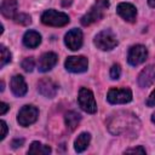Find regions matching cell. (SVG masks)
Returning a JSON list of instances; mask_svg holds the SVG:
<instances>
[{
    "label": "cell",
    "mask_w": 155,
    "mask_h": 155,
    "mask_svg": "<svg viewBox=\"0 0 155 155\" xmlns=\"http://www.w3.org/2000/svg\"><path fill=\"white\" fill-rule=\"evenodd\" d=\"M88 62L84 56H71L65 61V69L70 73H84L87 70Z\"/></svg>",
    "instance_id": "obj_9"
},
{
    "label": "cell",
    "mask_w": 155,
    "mask_h": 155,
    "mask_svg": "<svg viewBox=\"0 0 155 155\" xmlns=\"http://www.w3.org/2000/svg\"><path fill=\"white\" fill-rule=\"evenodd\" d=\"M13 19H15L16 23L22 24V25H28V24L31 23V18H30V16L27 15V13H17Z\"/></svg>",
    "instance_id": "obj_22"
},
{
    "label": "cell",
    "mask_w": 155,
    "mask_h": 155,
    "mask_svg": "<svg viewBox=\"0 0 155 155\" xmlns=\"http://www.w3.org/2000/svg\"><path fill=\"white\" fill-rule=\"evenodd\" d=\"M94 45H96L99 50L109 51V50H113V48L117 45V40H116L115 34H114L111 30L105 29V30L99 31V33L94 36Z\"/></svg>",
    "instance_id": "obj_4"
},
{
    "label": "cell",
    "mask_w": 155,
    "mask_h": 155,
    "mask_svg": "<svg viewBox=\"0 0 155 155\" xmlns=\"http://www.w3.org/2000/svg\"><path fill=\"white\" fill-rule=\"evenodd\" d=\"M78 102H79L80 108L84 111H86L88 114H94L97 111V104H96L94 96L91 90H88L86 87H81L79 91Z\"/></svg>",
    "instance_id": "obj_5"
},
{
    "label": "cell",
    "mask_w": 155,
    "mask_h": 155,
    "mask_svg": "<svg viewBox=\"0 0 155 155\" xmlns=\"http://www.w3.org/2000/svg\"><path fill=\"white\" fill-rule=\"evenodd\" d=\"M107 99L111 104H124L132 101V91L130 88H111L108 92Z\"/></svg>",
    "instance_id": "obj_7"
},
{
    "label": "cell",
    "mask_w": 155,
    "mask_h": 155,
    "mask_svg": "<svg viewBox=\"0 0 155 155\" xmlns=\"http://www.w3.org/2000/svg\"><path fill=\"white\" fill-rule=\"evenodd\" d=\"M107 126L110 133L119 136V134L128 133L131 131L132 132L137 131L140 126V122L136 117V115L128 111H119L109 117Z\"/></svg>",
    "instance_id": "obj_1"
},
{
    "label": "cell",
    "mask_w": 155,
    "mask_h": 155,
    "mask_svg": "<svg viewBox=\"0 0 155 155\" xmlns=\"http://www.w3.org/2000/svg\"><path fill=\"white\" fill-rule=\"evenodd\" d=\"M148 57V50L145 46L143 45H134L130 48L128 51V56H127V61L131 65L136 67L142 64Z\"/></svg>",
    "instance_id": "obj_8"
},
{
    "label": "cell",
    "mask_w": 155,
    "mask_h": 155,
    "mask_svg": "<svg viewBox=\"0 0 155 155\" xmlns=\"http://www.w3.org/2000/svg\"><path fill=\"white\" fill-rule=\"evenodd\" d=\"M41 42V35L35 30H28L25 31L23 36V44L28 48H35Z\"/></svg>",
    "instance_id": "obj_16"
},
{
    "label": "cell",
    "mask_w": 155,
    "mask_h": 155,
    "mask_svg": "<svg viewBox=\"0 0 155 155\" xmlns=\"http://www.w3.org/2000/svg\"><path fill=\"white\" fill-rule=\"evenodd\" d=\"M64 42H65V45L69 50H71V51L79 50L82 46V31L78 28H74V29L69 30L65 34Z\"/></svg>",
    "instance_id": "obj_10"
},
{
    "label": "cell",
    "mask_w": 155,
    "mask_h": 155,
    "mask_svg": "<svg viewBox=\"0 0 155 155\" xmlns=\"http://www.w3.org/2000/svg\"><path fill=\"white\" fill-rule=\"evenodd\" d=\"M109 7V2L107 0H97L91 8L81 17V24L82 25H90L99 19L103 18L105 10Z\"/></svg>",
    "instance_id": "obj_2"
},
{
    "label": "cell",
    "mask_w": 155,
    "mask_h": 155,
    "mask_svg": "<svg viewBox=\"0 0 155 155\" xmlns=\"http://www.w3.org/2000/svg\"><path fill=\"white\" fill-rule=\"evenodd\" d=\"M11 91L16 97H23L27 93V84L22 75H15L11 79Z\"/></svg>",
    "instance_id": "obj_15"
},
{
    "label": "cell",
    "mask_w": 155,
    "mask_h": 155,
    "mask_svg": "<svg viewBox=\"0 0 155 155\" xmlns=\"http://www.w3.org/2000/svg\"><path fill=\"white\" fill-rule=\"evenodd\" d=\"M0 128H1V133H0V140H2L5 137H6V133H7V125L6 122L2 120L0 122Z\"/></svg>",
    "instance_id": "obj_25"
},
{
    "label": "cell",
    "mask_w": 155,
    "mask_h": 155,
    "mask_svg": "<svg viewBox=\"0 0 155 155\" xmlns=\"http://www.w3.org/2000/svg\"><path fill=\"white\" fill-rule=\"evenodd\" d=\"M148 4H149V6L155 7V0H148Z\"/></svg>",
    "instance_id": "obj_30"
},
{
    "label": "cell",
    "mask_w": 155,
    "mask_h": 155,
    "mask_svg": "<svg viewBox=\"0 0 155 155\" xmlns=\"http://www.w3.org/2000/svg\"><path fill=\"white\" fill-rule=\"evenodd\" d=\"M34 65H35V62L31 57H27L22 61V68L25 70V71H31L34 69Z\"/></svg>",
    "instance_id": "obj_23"
},
{
    "label": "cell",
    "mask_w": 155,
    "mask_h": 155,
    "mask_svg": "<svg viewBox=\"0 0 155 155\" xmlns=\"http://www.w3.org/2000/svg\"><path fill=\"white\" fill-rule=\"evenodd\" d=\"M38 116H39L38 108H35L34 105H24L18 111L17 121H18V124L21 126L27 127V126L34 124L38 120Z\"/></svg>",
    "instance_id": "obj_6"
},
{
    "label": "cell",
    "mask_w": 155,
    "mask_h": 155,
    "mask_svg": "<svg viewBox=\"0 0 155 155\" xmlns=\"http://www.w3.org/2000/svg\"><path fill=\"white\" fill-rule=\"evenodd\" d=\"M58 86L51 79H41L38 82V91L40 94L47 98H53L57 93Z\"/></svg>",
    "instance_id": "obj_11"
},
{
    "label": "cell",
    "mask_w": 155,
    "mask_h": 155,
    "mask_svg": "<svg viewBox=\"0 0 155 155\" xmlns=\"http://www.w3.org/2000/svg\"><path fill=\"white\" fill-rule=\"evenodd\" d=\"M52 150L48 145L41 144L40 142H33L28 149V154H39V155H47L50 154Z\"/></svg>",
    "instance_id": "obj_20"
},
{
    "label": "cell",
    "mask_w": 155,
    "mask_h": 155,
    "mask_svg": "<svg viewBox=\"0 0 155 155\" xmlns=\"http://www.w3.org/2000/svg\"><path fill=\"white\" fill-rule=\"evenodd\" d=\"M151 121L155 124V113H153V115H151Z\"/></svg>",
    "instance_id": "obj_31"
},
{
    "label": "cell",
    "mask_w": 155,
    "mask_h": 155,
    "mask_svg": "<svg viewBox=\"0 0 155 155\" xmlns=\"http://www.w3.org/2000/svg\"><path fill=\"white\" fill-rule=\"evenodd\" d=\"M0 52H1V56H0V67L4 68L7 63L11 62V53H10V51L4 45H0Z\"/></svg>",
    "instance_id": "obj_21"
},
{
    "label": "cell",
    "mask_w": 155,
    "mask_h": 155,
    "mask_svg": "<svg viewBox=\"0 0 155 155\" xmlns=\"http://www.w3.org/2000/svg\"><path fill=\"white\" fill-rule=\"evenodd\" d=\"M116 12L121 18H124L127 22H134L136 21L137 10L132 4H128V2L119 4L116 7Z\"/></svg>",
    "instance_id": "obj_13"
},
{
    "label": "cell",
    "mask_w": 155,
    "mask_h": 155,
    "mask_svg": "<svg viewBox=\"0 0 155 155\" xmlns=\"http://www.w3.org/2000/svg\"><path fill=\"white\" fill-rule=\"evenodd\" d=\"M57 61H58V57L54 52H46V53L41 54V57L39 59V71L46 73V71L51 70L56 65Z\"/></svg>",
    "instance_id": "obj_14"
},
{
    "label": "cell",
    "mask_w": 155,
    "mask_h": 155,
    "mask_svg": "<svg viewBox=\"0 0 155 155\" xmlns=\"http://www.w3.org/2000/svg\"><path fill=\"white\" fill-rule=\"evenodd\" d=\"M121 75V68L119 64H114L111 68H110V78L113 80H117Z\"/></svg>",
    "instance_id": "obj_24"
},
{
    "label": "cell",
    "mask_w": 155,
    "mask_h": 155,
    "mask_svg": "<svg viewBox=\"0 0 155 155\" xmlns=\"http://www.w3.org/2000/svg\"><path fill=\"white\" fill-rule=\"evenodd\" d=\"M17 0H2L1 2V13L6 18H15L17 15Z\"/></svg>",
    "instance_id": "obj_17"
},
{
    "label": "cell",
    "mask_w": 155,
    "mask_h": 155,
    "mask_svg": "<svg viewBox=\"0 0 155 155\" xmlns=\"http://www.w3.org/2000/svg\"><path fill=\"white\" fill-rule=\"evenodd\" d=\"M147 105L148 107H155V90L150 93L148 101H147Z\"/></svg>",
    "instance_id": "obj_26"
},
{
    "label": "cell",
    "mask_w": 155,
    "mask_h": 155,
    "mask_svg": "<svg viewBox=\"0 0 155 155\" xmlns=\"http://www.w3.org/2000/svg\"><path fill=\"white\" fill-rule=\"evenodd\" d=\"M80 120H81V115L76 111H68L64 116V121H65L67 128L69 131H74L78 127Z\"/></svg>",
    "instance_id": "obj_19"
},
{
    "label": "cell",
    "mask_w": 155,
    "mask_h": 155,
    "mask_svg": "<svg viewBox=\"0 0 155 155\" xmlns=\"http://www.w3.org/2000/svg\"><path fill=\"white\" fill-rule=\"evenodd\" d=\"M41 22L51 27H63L69 23V16L56 10H47L41 15Z\"/></svg>",
    "instance_id": "obj_3"
},
{
    "label": "cell",
    "mask_w": 155,
    "mask_h": 155,
    "mask_svg": "<svg viewBox=\"0 0 155 155\" xmlns=\"http://www.w3.org/2000/svg\"><path fill=\"white\" fill-rule=\"evenodd\" d=\"M0 91H4V81H1V87H0Z\"/></svg>",
    "instance_id": "obj_32"
},
{
    "label": "cell",
    "mask_w": 155,
    "mask_h": 155,
    "mask_svg": "<svg viewBox=\"0 0 155 155\" xmlns=\"http://www.w3.org/2000/svg\"><path fill=\"white\" fill-rule=\"evenodd\" d=\"M8 109H10V107L6 103H4V102L0 103V115H4Z\"/></svg>",
    "instance_id": "obj_29"
},
{
    "label": "cell",
    "mask_w": 155,
    "mask_h": 155,
    "mask_svg": "<svg viewBox=\"0 0 155 155\" xmlns=\"http://www.w3.org/2000/svg\"><path fill=\"white\" fill-rule=\"evenodd\" d=\"M91 140V134L87 132H82L78 136V138L74 142V149L76 153H82L90 144Z\"/></svg>",
    "instance_id": "obj_18"
},
{
    "label": "cell",
    "mask_w": 155,
    "mask_h": 155,
    "mask_svg": "<svg viewBox=\"0 0 155 155\" xmlns=\"http://www.w3.org/2000/svg\"><path fill=\"white\" fill-rule=\"evenodd\" d=\"M125 153H140V154H145V149H143L142 147H137V148L127 149Z\"/></svg>",
    "instance_id": "obj_27"
},
{
    "label": "cell",
    "mask_w": 155,
    "mask_h": 155,
    "mask_svg": "<svg viewBox=\"0 0 155 155\" xmlns=\"http://www.w3.org/2000/svg\"><path fill=\"white\" fill-rule=\"evenodd\" d=\"M23 143H24V139L23 138H21V139L18 138V139H13L11 145H12V148H18V147H22Z\"/></svg>",
    "instance_id": "obj_28"
},
{
    "label": "cell",
    "mask_w": 155,
    "mask_h": 155,
    "mask_svg": "<svg viewBox=\"0 0 155 155\" xmlns=\"http://www.w3.org/2000/svg\"><path fill=\"white\" fill-rule=\"evenodd\" d=\"M155 82V65L145 67L138 75V85L140 87H149Z\"/></svg>",
    "instance_id": "obj_12"
}]
</instances>
